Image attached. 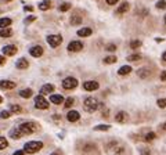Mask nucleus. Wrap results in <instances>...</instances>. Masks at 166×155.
Wrapping results in <instances>:
<instances>
[{"label":"nucleus","mask_w":166,"mask_h":155,"mask_svg":"<svg viewBox=\"0 0 166 155\" xmlns=\"http://www.w3.org/2000/svg\"><path fill=\"white\" fill-rule=\"evenodd\" d=\"M43 148V143L42 141H29L24 146V151L28 154H35V152L40 151Z\"/></svg>","instance_id":"f257e3e1"},{"label":"nucleus","mask_w":166,"mask_h":155,"mask_svg":"<svg viewBox=\"0 0 166 155\" xmlns=\"http://www.w3.org/2000/svg\"><path fill=\"white\" fill-rule=\"evenodd\" d=\"M83 105H85V110L87 111V112H94V111L100 107V103L97 101V99H94V97H87V99H85V101H83Z\"/></svg>","instance_id":"f03ea898"},{"label":"nucleus","mask_w":166,"mask_h":155,"mask_svg":"<svg viewBox=\"0 0 166 155\" xmlns=\"http://www.w3.org/2000/svg\"><path fill=\"white\" fill-rule=\"evenodd\" d=\"M18 129L21 130L22 134H32V133H35V130H36V125H35L33 122H24Z\"/></svg>","instance_id":"7ed1b4c3"},{"label":"nucleus","mask_w":166,"mask_h":155,"mask_svg":"<svg viewBox=\"0 0 166 155\" xmlns=\"http://www.w3.org/2000/svg\"><path fill=\"white\" fill-rule=\"evenodd\" d=\"M47 43L50 47H58L62 43V36L61 35H50L47 36Z\"/></svg>","instance_id":"20e7f679"},{"label":"nucleus","mask_w":166,"mask_h":155,"mask_svg":"<svg viewBox=\"0 0 166 155\" xmlns=\"http://www.w3.org/2000/svg\"><path fill=\"white\" fill-rule=\"evenodd\" d=\"M76 86H78V81H76L75 78H72V76H68V78H65V79L62 81V87L65 90L75 89Z\"/></svg>","instance_id":"39448f33"},{"label":"nucleus","mask_w":166,"mask_h":155,"mask_svg":"<svg viewBox=\"0 0 166 155\" xmlns=\"http://www.w3.org/2000/svg\"><path fill=\"white\" fill-rule=\"evenodd\" d=\"M35 107L39 108V110H47L48 108V101L43 97L42 94L35 97Z\"/></svg>","instance_id":"423d86ee"},{"label":"nucleus","mask_w":166,"mask_h":155,"mask_svg":"<svg viewBox=\"0 0 166 155\" xmlns=\"http://www.w3.org/2000/svg\"><path fill=\"white\" fill-rule=\"evenodd\" d=\"M82 49H83V43L79 42V40H72V42L68 45V51H72V53L80 51Z\"/></svg>","instance_id":"0eeeda50"},{"label":"nucleus","mask_w":166,"mask_h":155,"mask_svg":"<svg viewBox=\"0 0 166 155\" xmlns=\"http://www.w3.org/2000/svg\"><path fill=\"white\" fill-rule=\"evenodd\" d=\"M98 86L100 85L97 83V82H94V81H87V82L83 83V89H85L86 92H94V90L98 89Z\"/></svg>","instance_id":"6e6552de"},{"label":"nucleus","mask_w":166,"mask_h":155,"mask_svg":"<svg viewBox=\"0 0 166 155\" xmlns=\"http://www.w3.org/2000/svg\"><path fill=\"white\" fill-rule=\"evenodd\" d=\"M29 53H30V56L35 57V58L42 57L43 56V47H42V46H33V47H30Z\"/></svg>","instance_id":"1a4fd4ad"},{"label":"nucleus","mask_w":166,"mask_h":155,"mask_svg":"<svg viewBox=\"0 0 166 155\" xmlns=\"http://www.w3.org/2000/svg\"><path fill=\"white\" fill-rule=\"evenodd\" d=\"M66 119L69 121V122H76V121L80 119V115H79L78 111H69V112L66 114Z\"/></svg>","instance_id":"9d476101"},{"label":"nucleus","mask_w":166,"mask_h":155,"mask_svg":"<svg viewBox=\"0 0 166 155\" xmlns=\"http://www.w3.org/2000/svg\"><path fill=\"white\" fill-rule=\"evenodd\" d=\"M15 86H17V85H15L14 82H11V81H0V89L11 90V89H14Z\"/></svg>","instance_id":"9b49d317"},{"label":"nucleus","mask_w":166,"mask_h":155,"mask_svg":"<svg viewBox=\"0 0 166 155\" xmlns=\"http://www.w3.org/2000/svg\"><path fill=\"white\" fill-rule=\"evenodd\" d=\"M127 118H129V116H127V114L125 112V111H121V112L116 114V116H115V121H116L118 123H125L127 121Z\"/></svg>","instance_id":"f8f14e48"},{"label":"nucleus","mask_w":166,"mask_h":155,"mask_svg":"<svg viewBox=\"0 0 166 155\" xmlns=\"http://www.w3.org/2000/svg\"><path fill=\"white\" fill-rule=\"evenodd\" d=\"M54 92V86L53 85H44V86H42V89H40V94L44 96V94H50V93Z\"/></svg>","instance_id":"ddd939ff"},{"label":"nucleus","mask_w":166,"mask_h":155,"mask_svg":"<svg viewBox=\"0 0 166 155\" xmlns=\"http://www.w3.org/2000/svg\"><path fill=\"white\" fill-rule=\"evenodd\" d=\"M3 53L7 54V56H14L15 53H17V47L12 45L10 46H6V47H3Z\"/></svg>","instance_id":"4468645a"},{"label":"nucleus","mask_w":166,"mask_h":155,"mask_svg":"<svg viewBox=\"0 0 166 155\" xmlns=\"http://www.w3.org/2000/svg\"><path fill=\"white\" fill-rule=\"evenodd\" d=\"M50 101L53 103V104H61V103L64 101V97L61 94H51L50 96Z\"/></svg>","instance_id":"2eb2a0df"},{"label":"nucleus","mask_w":166,"mask_h":155,"mask_svg":"<svg viewBox=\"0 0 166 155\" xmlns=\"http://www.w3.org/2000/svg\"><path fill=\"white\" fill-rule=\"evenodd\" d=\"M130 72H132V67L130 65H123V67L119 68L118 75H121V76H126V75H129Z\"/></svg>","instance_id":"dca6fc26"},{"label":"nucleus","mask_w":166,"mask_h":155,"mask_svg":"<svg viewBox=\"0 0 166 155\" xmlns=\"http://www.w3.org/2000/svg\"><path fill=\"white\" fill-rule=\"evenodd\" d=\"M91 33H93L91 28H82V29L78 31V35L82 36V38H87V36H90Z\"/></svg>","instance_id":"f3484780"},{"label":"nucleus","mask_w":166,"mask_h":155,"mask_svg":"<svg viewBox=\"0 0 166 155\" xmlns=\"http://www.w3.org/2000/svg\"><path fill=\"white\" fill-rule=\"evenodd\" d=\"M15 65H17V68L18 69H26L28 65H29V63H28L25 58H19V60L15 63Z\"/></svg>","instance_id":"a211bd4d"},{"label":"nucleus","mask_w":166,"mask_h":155,"mask_svg":"<svg viewBox=\"0 0 166 155\" xmlns=\"http://www.w3.org/2000/svg\"><path fill=\"white\" fill-rule=\"evenodd\" d=\"M33 96V92L32 89H24L19 92V97H22V99H29V97H32Z\"/></svg>","instance_id":"6ab92c4d"},{"label":"nucleus","mask_w":166,"mask_h":155,"mask_svg":"<svg viewBox=\"0 0 166 155\" xmlns=\"http://www.w3.org/2000/svg\"><path fill=\"white\" fill-rule=\"evenodd\" d=\"M50 7H51V2L50 0H43L42 3H39V10H42V11H46Z\"/></svg>","instance_id":"aec40b11"},{"label":"nucleus","mask_w":166,"mask_h":155,"mask_svg":"<svg viewBox=\"0 0 166 155\" xmlns=\"http://www.w3.org/2000/svg\"><path fill=\"white\" fill-rule=\"evenodd\" d=\"M10 136H11V139H15V140H17V139H21V136H24V134L21 133V130H19V129H12L11 132H10Z\"/></svg>","instance_id":"412c9836"},{"label":"nucleus","mask_w":166,"mask_h":155,"mask_svg":"<svg viewBox=\"0 0 166 155\" xmlns=\"http://www.w3.org/2000/svg\"><path fill=\"white\" fill-rule=\"evenodd\" d=\"M10 25H11V20H10V18H0V28H2V29L10 27Z\"/></svg>","instance_id":"4be33fe9"},{"label":"nucleus","mask_w":166,"mask_h":155,"mask_svg":"<svg viewBox=\"0 0 166 155\" xmlns=\"http://www.w3.org/2000/svg\"><path fill=\"white\" fill-rule=\"evenodd\" d=\"M11 35H12V31L10 28H4V29L0 31V36L2 38H10Z\"/></svg>","instance_id":"5701e85b"},{"label":"nucleus","mask_w":166,"mask_h":155,"mask_svg":"<svg viewBox=\"0 0 166 155\" xmlns=\"http://www.w3.org/2000/svg\"><path fill=\"white\" fill-rule=\"evenodd\" d=\"M129 9H130V4L127 3V2H125V3H122L121 7L118 9V13H119V14H123V13H126Z\"/></svg>","instance_id":"b1692460"},{"label":"nucleus","mask_w":166,"mask_h":155,"mask_svg":"<svg viewBox=\"0 0 166 155\" xmlns=\"http://www.w3.org/2000/svg\"><path fill=\"white\" fill-rule=\"evenodd\" d=\"M93 150H96V144H93V143H87L83 146V151L85 152H90V151H93Z\"/></svg>","instance_id":"393cba45"},{"label":"nucleus","mask_w":166,"mask_h":155,"mask_svg":"<svg viewBox=\"0 0 166 155\" xmlns=\"http://www.w3.org/2000/svg\"><path fill=\"white\" fill-rule=\"evenodd\" d=\"M71 3H61L60 6H58V10H60L61 13H64V11H68V10L71 9Z\"/></svg>","instance_id":"a878e982"},{"label":"nucleus","mask_w":166,"mask_h":155,"mask_svg":"<svg viewBox=\"0 0 166 155\" xmlns=\"http://www.w3.org/2000/svg\"><path fill=\"white\" fill-rule=\"evenodd\" d=\"M82 22V18L79 17V15H72L71 17V24L72 25H79Z\"/></svg>","instance_id":"bb28decb"},{"label":"nucleus","mask_w":166,"mask_h":155,"mask_svg":"<svg viewBox=\"0 0 166 155\" xmlns=\"http://www.w3.org/2000/svg\"><path fill=\"white\" fill-rule=\"evenodd\" d=\"M103 61H104V64H114V63H116V57L115 56H108V57H105Z\"/></svg>","instance_id":"cd10ccee"},{"label":"nucleus","mask_w":166,"mask_h":155,"mask_svg":"<svg viewBox=\"0 0 166 155\" xmlns=\"http://www.w3.org/2000/svg\"><path fill=\"white\" fill-rule=\"evenodd\" d=\"M111 126L109 125H98V126H94V130H98V132H105V130H109Z\"/></svg>","instance_id":"c85d7f7f"},{"label":"nucleus","mask_w":166,"mask_h":155,"mask_svg":"<svg viewBox=\"0 0 166 155\" xmlns=\"http://www.w3.org/2000/svg\"><path fill=\"white\" fill-rule=\"evenodd\" d=\"M155 137H157V134H155L154 132H150V133L145 134L144 140H145V141H152V140H155Z\"/></svg>","instance_id":"c756f323"},{"label":"nucleus","mask_w":166,"mask_h":155,"mask_svg":"<svg viewBox=\"0 0 166 155\" xmlns=\"http://www.w3.org/2000/svg\"><path fill=\"white\" fill-rule=\"evenodd\" d=\"M137 75H139L140 78H147L148 75H150V71H148V69H139V71H137Z\"/></svg>","instance_id":"7c9ffc66"},{"label":"nucleus","mask_w":166,"mask_h":155,"mask_svg":"<svg viewBox=\"0 0 166 155\" xmlns=\"http://www.w3.org/2000/svg\"><path fill=\"white\" fill-rule=\"evenodd\" d=\"M73 103H75V100H73L72 97H68V99L65 100V104H64V107H65V108H71L73 105Z\"/></svg>","instance_id":"2f4dec72"},{"label":"nucleus","mask_w":166,"mask_h":155,"mask_svg":"<svg viewBox=\"0 0 166 155\" xmlns=\"http://www.w3.org/2000/svg\"><path fill=\"white\" fill-rule=\"evenodd\" d=\"M7 146H9V141L6 140V137H2V136H0V150H4Z\"/></svg>","instance_id":"473e14b6"},{"label":"nucleus","mask_w":166,"mask_h":155,"mask_svg":"<svg viewBox=\"0 0 166 155\" xmlns=\"http://www.w3.org/2000/svg\"><path fill=\"white\" fill-rule=\"evenodd\" d=\"M141 58L140 54H132V56H127V61H137Z\"/></svg>","instance_id":"72a5a7b5"},{"label":"nucleus","mask_w":166,"mask_h":155,"mask_svg":"<svg viewBox=\"0 0 166 155\" xmlns=\"http://www.w3.org/2000/svg\"><path fill=\"white\" fill-rule=\"evenodd\" d=\"M21 107L19 105H15V104H12L11 105V110H10V112H14V114H18V112H21Z\"/></svg>","instance_id":"f704fd0d"},{"label":"nucleus","mask_w":166,"mask_h":155,"mask_svg":"<svg viewBox=\"0 0 166 155\" xmlns=\"http://www.w3.org/2000/svg\"><path fill=\"white\" fill-rule=\"evenodd\" d=\"M157 9H159V10H165L166 9V2L165 0H159L157 3Z\"/></svg>","instance_id":"c9c22d12"},{"label":"nucleus","mask_w":166,"mask_h":155,"mask_svg":"<svg viewBox=\"0 0 166 155\" xmlns=\"http://www.w3.org/2000/svg\"><path fill=\"white\" fill-rule=\"evenodd\" d=\"M10 115H11L10 111H2V112H0V118H2V119H7V118H10Z\"/></svg>","instance_id":"e433bc0d"},{"label":"nucleus","mask_w":166,"mask_h":155,"mask_svg":"<svg viewBox=\"0 0 166 155\" xmlns=\"http://www.w3.org/2000/svg\"><path fill=\"white\" fill-rule=\"evenodd\" d=\"M157 104L159 108H166V99H159L157 101Z\"/></svg>","instance_id":"4c0bfd02"},{"label":"nucleus","mask_w":166,"mask_h":155,"mask_svg":"<svg viewBox=\"0 0 166 155\" xmlns=\"http://www.w3.org/2000/svg\"><path fill=\"white\" fill-rule=\"evenodd\" d=\"M140 46H141V42H140V40H133V42L130 43V47L132 49H139Z\"/></svg>","instance_id":"58836bf2"},{"label":"nucleus","mask_w":166,"mask_h":155,"mask_svg":"<svg viewBox=\"0 0 166 155\" xmlns=\"http://www.w3.org/2000/svg\"><path fill=\"white\" fill-rule=\"evenodd\" d=\"M125 151V148L123 147H116L115 146V150H114V154H116V155H121L122 152Z\"/></svg>","instance_id":"ea45409f"},{"label":"nucleus","mask_w":166,"mask_h":155,"mask_svg":"<svg viewBox=\"0 0 166 155\" xmlns=\"http://www.w3.org/2000/svg\"><path fill=\"white\" fill-rule=\"evenodd\" d=\"M105 49L108 51H115V50H116V45H108Z\"/></svg>","instance_id":"a19ab883"},{"label":"nucleus","mask_w":166,"mask_h":155,"mask_svg":"<svg viewBox=\"0 0 166 155\" xmlns=\"http://www.w3.org/2000/svg\"><path fill=\"white\" fill-rule=\"evenodd\" d=\"M35 20H36V18L33 17V15H30V17H28L26 20H25V22H26V24H30V22H33Z\"/></svg>","instance_id":"79ce46f5"},{"label":"nucleus","mask_w":166,"mask_h":155,"mask_svg":"<svg viewBox=\"0 0 166 155\" xmlns=\"http://www.w3.org/2000/svg\"><path fill=\"white\" fill-rule=\"evenodd\" d=\"M151 152H150V150L147 148H141V155H150Z\"/></svg>","instance_id":"37998d69"},{"label":"nucleus","mask_w":166,"mask_h":155,"mask_svg":"<svg viewBox=\"0 0 166 155\" xmlns=\"http://www.w3.org/2000/svg\"><path fill=\"white\" fill-rule=\"evenodd\" d=\"M161 81H166V71L161 72Z\"/></svg>","instance_id":"c03bdc74"},{"label":"nucleus","mask_w":166,"mask_h":155,"mask_svg":"<svg viewBox=\"0 0 166 155\" xmlns=\"http://www.w3.org/2000/svg\"><path fill=\"white\" fill-rule=\"evenodd\" d=\"M116 2H119V0H107V3H108L109 6H114V4H116Z\"/></svg>","instance_id":"a18cd8bd"},{"label":"nucleus","mask_w":166,"mask_h":155,"mask_svg":"<svg viewBox=\"0 0 166 155\" xmlns=\"http://www.w3.org/2000/svg\"><path fill=\"white\" fill-rule=\"evenodd\" d=\"M3 64H6V58L3 56H0V65H3Z\"/></svg>","instance_id":"49530a36"},{"label":"nucleus","mask_w":166,"mask_h":155,"mask_svg":"<svg viewBox=\"0 0 166 155\" xmlns=\"http://www.w3.org/2000/svg\"><path fill=\"white\" fill-rule=\"evenodd\" d=\"M14 155H25V151H21V150H18V151H15Z\"/></svg>","instance_id":"de8ad7c7"},{"label":"nucleus","mask_w":166,"mask_h":155,"mask_svg":"<svg viewBox=\"0 0 166 155\" xmlns=\"http://www.w3.org/2000/svg\"><path fill=\"white\" fill-rule=\"evenodd\" d=\"M33 7L32 6H25V11H32Z\"/></svg>","instance_id":"09e8293b"},{"label":"nucleus","mask_w":166,"mask_h":155,"mask_svg":"<svg viewBox=\"0 0 166 155\" xmlns=\"http://www.w3.org/2000/svg\"><path fill=\"white\" fill-rule=\"evenodd\" d=\"M162 60H163V61H165V63H166V51H165V53L162 54Z\"/></svg>","instance_id":"8fccbe9b"},{"label":"nucleus","mask_w":166,"mask_h":155,"mask_svg":"<svg viewBox=\"0 0 166 155\" xmlns=\"http://www.w3.org/2000/svg\"><path fill=\"white\" fill-rule=\"evenodd\" d=\"M162 128H163V130H166V122H165V123H163V125H162Z\"/></svg>","instance_id":"3c124183"},{"label":"nucleus","mask_w":166,"mask_h":155,"mask_svg":"<svg viewBox=\"0 0 166 155\" xmlns=\"http://www.w3.org/2000/svg\"><path fill=\"white\" fill-rule=\"evenodd\" d=\"M50 155H61L60 152H53V154H50Z\"/></svg>","instance_id":"603ef678"},{"label":"nucleus","mask_w":166,"mask_h":155,"mask_svg":"<svg viewBox=\"0 0 166 155\" xmlns=\"http://www.w3.org/2000/svg\"><path fill=\"white\" fill-rule=\"evenodd\" d=\"M2 101H3V99H2V96H0V103H2Z\"/></svg>","instance_id":"864d4df0"},{"label":"nucleus","mask_w":166,"mask_h":155,"mask_svg":"<svg viewBox=\"0 0 166 155\" xmlns=\"http://www.w3.org/2000/svg\"><path fill=\"white\" fill-rule=\"evenodd\" d=\"M163 20H165V24H166V15H165V18H163Z\"/></svg>","instance_id":"5fc2aeb1"},{"label":"nucleus","mask_w":166,"mask_h":155,"mask_svg":"<svg viewBox=\"0 0 166 155\" xmlns=\"http://www.w3.org/2000/svg\"><path fill=\"white\" fill-rule=\"evenodd\" d=\"M6 2H11V0H6Z\"/></svg>","instance_id":"6e6d98bb"}]
</instances>
